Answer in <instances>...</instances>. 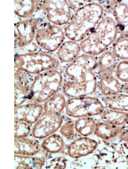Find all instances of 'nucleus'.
<instances>
[{
  "label": "nucleus",
  "instance_id": "nucleus-8",
  "mask_svg": "<svg viewBox=\"0 0 128 169\" xmlns=\"http://www.w3.org/2000/svg\"><path fill=\"white\" fill-rule=\"evenodd\" d=\"M45 7L49 20L57 25L69 22L71 17L70 5L66 0L46 1Z\"/></svg>",
  "mask_w": 128,
  "mask_h": 169
},
{
  "label": "nucleus",
  "instance_id": "nucleus-23",
  "mask_svg": "<svg viewBox=\"0 0 128 169\" xmlns=\"http://www.w3.org/2000/svg\"><path fill=\"white\" fill-rule=\"evenodd\" d=\"M64 145V141L61 137L58 134H53L43 141L41 146L48 152L55 153L60 151Z\"/></svg>",
  "mask_w": 128,
  "mask_h": 169
},
{
  "label": "nucleus",
  "instance_id": "nucleus-26",
  "mask_svg": "<svg viewBox=\"0 0 128 169\" xmlns=\"http://www.w3.org/2000/svg\"><path fill=\"white\" fill-rule=\"evenodd\" d=\"M30 124L23 121L15 119V138H25L31 131Z\"/></svg>",
  "mask_w": 128,
  "mask_h": 169
},
{
  "label": "nucleus",
  "instance_id": "nucleus-25",
  "mask_svg": "<svg viewBox=\"0 0 128 169\" xmlns=\"http://www.w3.org/2000/svg\"><path fill=\"white\" fill-rule=\"evenodd\" d=\"M113 52L118 59L128 60V38L119 40L114 44Z\"/></svg>",
  "mask_w": 128,
  "mask_h": 169
},
{
  "label": "nucleus",
  "instance_id": "nucleus-21",
  "mask_svg": "<svg viewBox=\"0 0 128 169\" xmlns=\"http://www.w3.org/2000/svg\"><path fill=\"white\" fill-rule=\"evenodd\" d=\"M122 129L121 127L104 122H98L96 124L94 133L98 137L108 140L118 135Z\"/></svg>",
  "mask_w": 128,
  "mask_h": 169
},
{
  "label": "nucleus",
  "instance_id": "nucleus-1",
  "mask_svg": "<svg viewBox=\"0 0 128 169\" xmlns=\"http://www.w3.org/2000/svg\"><path fill=\"white\" fill-rule=\"evenodd\" d=\"M98 59L84 54L66 65L63 71L62 92L68 98L92 95L97 91Z\"/></svg>",
  "mask_w": 128,
  "mask_h": 169
},
{
  "label": "nucleus",
  "instance_id": "nucleus-2",
  "mask_svg": "<svg viewBox=\"0 0 128 169\" xmlns=\"http://www.w3.org/2000/svg\"><path fill=\"white\" fill-rule=\"evenodd\" d=\"M94 2L78 9L65 28V34L70 40L82 41L94 28L103 15L104 9Z\"/></svg>",
  "mask_w": 128,
  "mask_h": 169
},
{
  "label": "nucleus",
  "instance_id": "nucleus-10",
  "mask_svg": "<svg viewBox=\"0 0 128 169\" xmlns=\"http://www.w3.org/2000/svg\"><path fill=\"white\" fill-rule=\"evenodd\" d=\"M122 84L114 74L100 73L97 90L99 91L102 96L115 95L121 91Z\"/></svg>",
  "mask_w": 128,
  "mask_h": 169
},
{
  "label": "nucleus",
  "instance_id": "nucleus-9",
  "mask_svg": "<svg viewBox=\"0 0 128 169\" xmlns=\"http://www.w3.org/2000/svg\"><path fill=\"white\" fill-rule=\"evenodd\" d=\"M43 110L40 103L30 102L21 105L15 108V119L29 124L34 123L40 118Z\"/></svg>",
  "mask_w": 128,
  "mask_h": 169
},
{
  "label": "nucleus",
  "instance_id": "nucleus-11",
  "mask_svg": "<svg viewBox=\"0 0 128 169\" xmlns=\"http://www.w3.org/2000/svg\"><path fill=\"white\" fill-rule=\"evenodd\" d=\"M98 143L94 140L82 137L74 140L69 145L67 153L71 157L78 158L88 155L96 149Z\"/></svg>",
  "mask_w": 128,
  "mask_h": 169
},
{
  "label": "nucleus",
  "instance_id": "nucleus-5",
  "mask_svg": "<svg viewBox=\"0 0 128 169\" xmlns=\"http://www.w3.org/2000/svg\"><path fill=\"white\" fill-rule=\"evenodd\" d=\"M15 71L20 70L32 75L58 68L59 61L53 56L40 52L18 55L15 58Z\"/></svg>",
  "mask_w": 128,
  "mask_h": 169
},
{
  "label": "nucleus",
  "instance_id": "nucleus-3",
  "mask_svg": "<svg viewBox=\"0 0 128 169\" xmlns=\"http://www.w3.org/2000/svg\"><path fill=\"white\" fill-rule=\"evenodd\" d=\"M117 30V24L112 18L104 17L81 42V50L94 56L100 54L115 40Z\"/></svg>",
  "mask_w": 128,
  "mask_h": 169
},
{
  "label": "nucleus",
  "instance_id": "nucleus-24",
  "mask_svg": "<svg viewBox=\"0 0 128 169\" xmlns=\"http://www.w3.org/2000/svg\"><path fill=\"white\" fill-rule=\"evenodd\" d=\"M96 124L95 121L91 117L82 118L75 122V127L81 135L87 136L94 131Z\"/></svg>",
  "mask_w": 128,
  "mask_h": 169
},
{
  "label": "nucleus",
  "instance_id": "nucleus-19",
  "mask_svg": "<svg viewBox=\"0 0 128 169\" xmlns=\"http://www.w3.org/2000/svg\"><path fill=\"white\" fill-rule=\"evenodd\" d=\"M101 115V119L104 122L113 125H122L128 120V113L124 111L108 108Z\"/></svg>",
  "mask_w": 128,
  "mask_h": 169
},
{
  "label": "nucleus",
  "instance_id": "nucleus-14",
  "mask_svg": "<svg viewBox=\"0 0 128 169\" xmlns=\"http://www.w3.org/2000/svg\"><path fill=\"white\" fill-rule=\"evenodd\" d=\"M81 50L80 45L77 42L71 40L67 41L59 47L57 53L58 57L61 62L67 65L79 55Z\"/></svg>",
  "mask_w": 128,
  "mask_h": 169
},
{
  "label": "nucleus",
  "instance_id": "nucleus-4",
  "mask_svg": "<svg viewBox=\"0 0 128 169\" xmlns=\"http://www.w3.org/2000/svg\"><path fill=\"white\" fill-rule=\"evenodd\" d=\"M64 81L63 71L59 68L35 75L28 100L30 102L44 103L61 90Z\"/></svg>",
  "mask_w": 128,
  "mask_h": 169
},
{
  "label": "nucleus",
  "instance_id": "nucleus-28",
  "mask_svg": "<svg viewBox=\"0 0 128 169\" xmlns=\"http://www.w3.org/2000/svg\"><path fill=\"white\" fill-rule=\"evenodd\" d=\"M74 127L75 125L73 122L68 121L61 127L60 132L62 135L66 138H73L75 134Z\"/></svg>",
  "mask_w": 128,
  "mask_h": 169
},
{
  "label": "nucleus",
  "instance_id": "nucleus-27",
  "mask_svg": "<svg viewBox=\"0 0 128 169\" xmlns=\"http://www.w3.org/2000/svg\"><path fill=\"white\" fill-rule=\"evenodd\" d=\"M115 75L122 83H128V60H122L119 62Z\"/></svg>",
  "mask_w": 128,
  "mask_h": 169
},
{
  "label": "nucleus",
  "instance_id": "nucleus-30",
  "mask_svg": "<svg viewBox=\"0 0 128 169\" xmlns=\"http://www.w3.org/2000/svg\"><path fill=\"white\" fill-rule=\"evenodd\" d=\"M120 134V137L122 140L128 142V130L122 129Z\"/></svg>",
  "mask_w": 128,
  "mask_h": 169
},
{
  "label": "nucleus",
  "instance_id": "nucleus-20",
  "mask_svg": "<svg viewBox=\"0 0 128 169\" xmlns=\"http://www.w3.org/2000/svg\"><path fill=\"white\" fill-rule=\"evenodd\" d=\"M15 169H41L43 161L38 157L15 154Z\"/></svg>",
  "mask_w": 128,
  "mask_h": 169
},
{
  "label": "nucleus",
  "instance_id": "nucleus-12",
  "mask_svg": "<svg viewBox=\"0 0 128 169\" xmlns=\"http://www.w3.org/2000/svg\"><path fill=\"white\" fill-rule=\"evenodd\" d=\"M101 100L108 108L128 112V83H123L119 93L102 96Z\"/></svg>",
  "mask_w": 128,
  "mask_h": 169
},
{
  "label": "nucleus",
  "instance_id": "nucleus-17",
  "mask_svg": "<svg viewBox=\"0 0 128 169\" xmlns=\"http://www.w3.org/2000/svg\"><path fill=\"white\" fill-rule=\"evenodd\" d=\"M118 63L117 57L113 52L106 51L98 59V69L100 73L114 74Z\"/></svg>",
  "mask_w": 128,
  "mask_h": 169
},
{
  "label": "nucleus",
  "instance_id": "nucleus-6",
  "mask_svg": "<svg viewBox=\"0 0 128 169\" xmlns=\"http://www.w3.org/2000/svg\"><path fill=\"white\" fill-rule=\"evenodd\" d=\"M65 108L69 116L80 118L101 114L105 110L102 100L92 95L68 98Z\"/></svg>",
  "mask_w": 128,
  "mask_h": 169
},
{
  "label": "nucleus",
  "instance_id": "nucleus-13",
  "mask_svg": "<svg viewBox=\"0 0 128 169\" xmlns=\"http://www.w3.org/2000/svg\"><path fill=\"white\" fill-rule=\"evenodd\" d=\"M65 35L58 26H49L44 31V47L50 52L55 51L63 43L65 38Z\"/></svg>",
  "mask_w": 128,
  "mask_h": 169
},
{
  "label": "nucleus",
  "instance_id": "nucleus-18",
  "mask_svg": "<svg viewBox=\"0 0 128 169\" xmlns=\"http://www.w3.org/2000/svg\"><path fill=\"white\" fill-rule=\"evenodd\" d=\"M61 92H59L46 101L42 114H59L65 107L67 99Z\"/></svg>",
  "mask_w": 128,
  "mask_h": 169
},
{
  "label": "nucleus",
  "instance_id": "nucleus-7",
  "mask_svg": "<svg viewBox=\"0 0 128 169\" xmlns=\"http://www.w3.org/2000/svg\"><path fill=\"white\" fill-rule=\"evenodd\" d=\"M62 122L63 118L59 114H42L34 125L33 135L38 139L46 138L55 132Z\"/></svg>",
  "mask_w": 128,
  "mask_h": 169
},
{
  "label": "nucleus",
  "instance_id": "nucleus-15",
  "mask_svg": "<svg viewBox=\"0 0 128 169\" xmlns=\"http://www.w3.org/2000/svg\"><path fill=\"white\" fill-rule=\"evenodd\" d=\"M30 76L15 80V107L22 104L28 99L30 92V86L33 79Z\"/></svg>",
  "mask_w": 128,
  "mask_h": 169
},
{
  "label": "nucleus",
  "instance_id": "nucleus-16",
  "mask_svg": "<svg viewBox=\"0 0 128 169\" xmlns=\"http://www.w3.org/2000/svg\"><path fill=\"white\" fill-rule=\"evenodd\" d=\"M15 154L32 156L40 150L39 143L34 140L24 138H15Z\"/></svg>",
  "mask_w": 128,
  "mask_h": 169
},
{
  "label": "nucleus",
  "instance_id": "nucleus-22",
  "mask_svg": "<svg viewBox=\"0 0 128 169\" xmlns=\"http://www.w3.org/2000/svg\"><path fill=\"white\" fill-rule=\"evenodd\" d=\"M113 13L122 35L128 37V7L120 4L114 7Z\"/></svg>",
  "mask_w": 128,
  "mask_h": 169
},
{
  "label": "nucleus",
  "instance_id": "nucleus-29",
  "mask_svg": "<svg viewBox=\"0 0 128 169\" xmlns=\"http://www.w3.org/2000/svg\"><path fill=\"white\" fill-rule=\"evenodd\" d=\"M94 1L91 0H75L67 1L69 5L73 8H79L82 6L86 4L85 3H88Z\"/></svg>",
  "mask_w": 128,
  "mask_h": 169
}]
</instances>
